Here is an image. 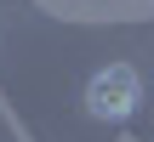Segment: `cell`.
I'll use <instances>...</instances> for the list:
<instances>
[{
    "label": "cell",
    "instance_id": "cell-1",
    "mask_svg": "<svg viewBox=\"0 0 154 142\" xmlns=\"http://www.w3.org/2000/svg\"><path fill=\"white\" fill-rule=\"evenodd\" d=\"M137 102H143V80H137V68H126V63H114V68H97L91 74V85H86V114L91 120H131L137 114Z\"/></svg>",
    "mask_w": 154,
    "mask_h": 142
}]
</instances>
